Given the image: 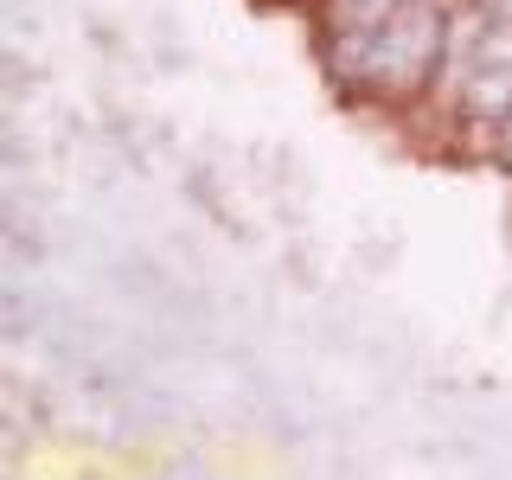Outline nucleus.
<instances>
[{
  "label": "nucleus",
  "mask_w": 512,
  "mask_h": 480,
  "mask_svg": "<svg viewBox=\"0 0 512 480\" xmlns=\"http://www.w3.org/2000/svg\"><path fill=\"white\" fill-rule=\"evenodd\" d=\"M448 58L442 0H397L378 26L327 32V71L359 90H416Z\"/></svg>",
  "instance_id": "obj_1"
},
{
  "label": "nucleus",
  "mask_w": 512,
  "mask_h": 480,
  "mask_svg": "<svg viewBox=\"0 0 512 480\" xmlns=\"http://www.w3.org/2000/svg\"><path fill=\"white\" fill-rule=\"evenodd\" d=\"M448 58H455L461 77V109L474 116H512V20H480L468 39H448Z\"/></svg>",
  "instance_id": "obj_2"
},
{
  "label": "nucleus",
  "mask_w": 512,
  "mask_h": 480,
  "mask_svg": "<svg viewBox=\"0 0 512 480\" xmlns=\"http://www.w3.org/2000/svg\"><path fill=\"white\" fill-rule=\"evenodd\" d=\"M506 154H512V116H506Z\"/></svg>",
  "instance_id": "obj_3"
}]
</instances>
